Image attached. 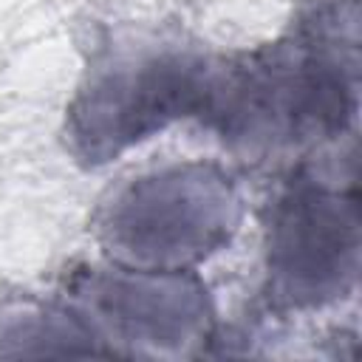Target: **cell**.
Wrapping results in <instances>:
<instances>
[{
  "instance_id": "1",
  "label": "cell",
  "mask_w": 362,
  "mask_h": 362,
  "mask_svg": "<svg viewBox=\"0 0 362 362\" xmlns=\"http://www.w3.org/2000/svg\"><path fill=\"white\" fill-rule=\"evenodd\" d=\"M238 221V198L215 167L184 164L136 178L105 206L99 232L127 269L187 272L218 252Z\"/></svg>"
},
{
  "instance_id": "2",
  "label": "cell",
  "mask_w": 362,
  "mask_h": 362,
  "mask_svg": "<svg viewBox=\"0 0 362 362\" xmlns=\"http://www.w3.org/2000/svg\"><path fill=\"white\" fill-rule=\"evenodd\" d=\"M209 88L212 68L189 54H153L119 62L76 96L71 136L82 156L107 161L175 119H204Z\"/></svg>"
},
{
  "instance_id": "3",
  "label": "cell",
  "mask_w": 362,
  "mask_h": 362,
  "mask_svg": "<svg viewBox=\"0 0 362 362\" xmlns=\"http://www.w3.org/2000/svg\"><path fill=\"white\" fill-rule=\"evenodd\" d=\"M359 218L356 192L342 195L297 178L277 201L269 226V291L288 308L322 305L356 280Z\"/></svg>"
},
{
  "instance_id": "4",
  "label": "cell",
  "mask_w": 362,
  "mask_h": 362,
  "mask_svg": "<svg viewBox=\"0 0 362 362\" xmlns=\"http://www.w3.org/2000/svg\"><path fill=\"white\" fill-rule=\"evenodd\" d=\"M90 305L130 342L184 348L206 337V297L187 272L122 266L90 280Z\"/></svg>"
}]
</instances>
